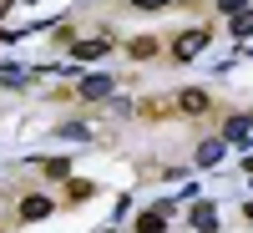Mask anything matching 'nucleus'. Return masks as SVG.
Instances as JSON below:
<instances>
[{
	"label": "nucleus",
	"instance_id": "obj_1",
	"mask_svg": "<svg viewBox=\"0 0 253 233\" xmlns=\"http://www.w3.org/2000/svg\"><path fill=\"white\" fill-rule=\"evenodd\" d=\"M203 46H208V31H187V36H177V46H172V51H177V61H193Z\"/></svg>",
	"mask_w": 253,
	"mask_h": 233
},
{
	"label": "nucleus",
	"instance_id": "obj_2",
	"mask_svg": "<svg viewBox=\"0 0 253 233\" xmlns=\"http://www.w3.org/2000/svg\"><path fill=\"white\" fill-rule=\"evenodd\" d=\"M46 213H56L51 198H26V203H20V218H26V223H41Z\"/></svg>",
	"mask_w": 253,
	"mask_h": 233
},
{
	"label": "nucleus",
	"instance_id": "obj_3",
	"mask_svg": "<svg viewBox=\"0 0 253 233\" xmlns=\"http://www.w3.org/2000/svg\"><path fill=\"white\" fill-rule=\"evenodd\" d=\"M71 56H81V61H96V56H107V41H76V46H71Z\"/></svg>",
	"mask_w": 253,
	"mask_h": 233
},
{
	"label": "nucleus",
	"instance_id": "obj_4",
	"mask_svg": "<svg viewBox=\"0 0 253 233\" xmlns=\"http://www.w3.org/2000/svg\"><path fill=\"white\" fill-rule=\"evenodd\" d=\"M107 92H112V81H107V76H86V81H81V96H91V101H96V96H107Z\"/></svg>",
	"mask_w": 253,
	"mask_h": 233
},
{
	"label": "nucleus",
	"instance_id": "obj_5",
	"mask_svg": "<svg viewBox=\"0 0 253 233\" xmlns=\"http://www.w3.org/2000/svg\"><path fill=\"white\" fill-rule=\"evenodd\" d=\"M218 157H223V142H218V137H208V142L198 147V162H203V167H213Z\"/></svg>",
	"mask_w": 253,
	"mask_h": 233
},
{
	"label": "nucleus",
	"instance_id": "obj_6",
	"mask_svg": "<svg viewBox=\"0 0 253 233\" xmlns=\"http://www.w3.org/2000/svg\"><path fill=\"white\" fill-rule=\"evenodd\" d=\"M177 107H182V112H208V92H182Z\"/></svg>",
	"mask_w": 253,
	"mask_h": 233
},
{
	"label": "nucleus",
	"instance_id": "obj_7",
	"mask_svg": "<svg viewBox=\"0 0 253 233\" xmlns=\"http://www.w3.org/2000/svg\"><path fill=\"white\" fill-rule=\"evenodd\" d=\"M162 213H167V208H157V213L137 218V233H162V228H167V218H162Z\"/></svg>",
	"mask_w": 253,
	"mask_h": 233
},
{
	"label": "nucleus",
	"instance_id": "obj_8",
	"mask_svg": "<svg viewBox=\"0 0 253 233\" xmlns=\"http://www.w3.org/2000/svg\"><path fill=\"white\" fill-rule=\"evenodd\" d=\"M193 223H198V233H213V228H218V218H213V208H208V203L193 208Z\"/></svg>",
	"mask_w": 253,
	"mask_h": 233
},
{
	"label": "nucleus",
	"instance_id": "obj_9",
	"mask_svg": "<svg viewBox=\"0 0 253 233\" xmlns=\"http://www.w3.org/2000/svg\"><path fill=\"white\" fill-rule=\"evenodd\" d=\"M228 142H248V117H233V122H228Z\"/></svg>",
	"mask_w": 253,
	"mask_h": 233
},
{
	"label": "nucleus",
	"instance_id": "obj_10",
	"mask_svg": "<svg viewBox=\"0 0 253 233\" xmlns=\"http://www.w3.org/2000/svg\"><path fill=\"white\" fill-rule=\"evenodd\" d=\"M233 36H253V10H238L233 15Z\"/></svg>",
	"mask_w": 253,
	"mask_h": 233
},
{
	"label": "nucleus",
	"instance_id": "obj_11",
	"mask_svg": "<svg viewBox=\"0 0 253 233\" xmlns=\"http://www.w3.org/2000/svg\"><path fill=\"white\" fill-rule=\"evenodd\" d=\"M152 51H157V46H152V41H147V36H142V41H132V56H137V61H147Z\"/></svg>",
	"mask_w": 253,
	"mask_h": 233
},
{
	"label": "nucleus",
	"instance_id": "obj_12",
	"mask_svg": "<svg viewBox=\"0 0 253 233\" xmlns=\"http://www.w3.org/2000/svg\"><path fill=\"white\" fill-rule=\"evenodd\" d=\"M243 5H248V0H218V10H233V15H238Z\"/></svg>",
	"mask_w": 253,
	"mask_h": 233
},
{
	"label": "nucleus",
	"instance_id": "obj_13",
	"mask_svg": "<svg viewBox=\"0 0 253 233\" xmlns=\"http://www.w3.org/2000/svg\"><path fill=\"white\" fill-rule=\"evenodd\" d=\"M167 0H137V10H162Z\"/></svg>",
	"mask_w": 253,
	"mask_h": 233
},
{
	"label": "nucleus",
	"instance_id": "obj_14",
	"mask_svg": "<svg viewBox=\"0 0 253 233\" xmlns=\"http://www.w3.org/2000/svg\"><path fill=\"white\" fill-rule=\"evenodd\" d=\"M10 5H15V0H0V15H10Z\"/></svg>",
	"mask_w": 253,
	"mask_h": 233
},
{
	"label": "nucleus",
	"instance_id": "obj_15",
	"mask_svg": "<svg viewBox=\"0 0 253 233\" xmlns=\"http://www.w3.org/2000/svg\"><path fill=\"white\" fill-rule=\"evenodd\" d=\"M248 173H253V157H248Z\"/></svg>",
	"mask_w": 253,
	"mask_h": 233
},
{
	"label": "nucleus",
	"instance_id": "obj_16",
	"mask_svg": "<svg viewBox=\"0 0 253 233\" xmlns=\"http://www.w3.org/2000/svg\"><path fill=\"white\" fill-rule=\"evenodd\" d=\"M248 5H253V0H248Z\"/></svg>",
	"mask_w": 253,
	"mask_h": 233
}]
</instances>
